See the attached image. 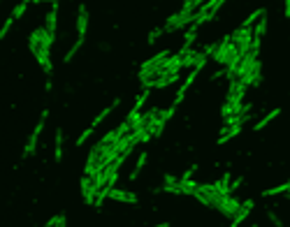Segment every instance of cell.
Here are the masks:
<instances>
[{
	"label": "cell",
	"instance_id": "25",
	"mask_svg": "<svg viewBox=\"0 0 290 227\" xmlns=\"http://www.w3.org/2000/svg\"><path fill=\"white\" fill-rule=\"evenodd\" d=\"M165 32V28H154V31L149 32V44H154V42H158V37Z\"/></svg>",
	"mask_w": 290,
	"mask_h": 227
},
{
	"label": "cell",
	"instance_id": "4",
	"mask_svg": "<svg viewBox=\"0 0 290 227\" xmlns=\"http://www.w3.org/2000/svg\"><path fill=\"white\" fill-rule=\"evenodd\" d=\"M239 209H241V202L230 195V197H225V199H223V204H221V209H218V211H221L223 216H228L230 220H232V218L239 213Z\"/></svg>",
	"mask_w": 290,
	"mask_h": 227
},
{
	"label": "cell",
	"instance_id": "14",
	"mask_svg": "<svg viewBox=\"0 0 290 227\" xmlns=\"http://www.w3.org/2000/svg\"><path fill=\"white\" fill-rule=\"evenodd\" d=\"M146 160H149V153H139V158H137V165H135V169L130 172V181H135L137 176H139V172L144 169V165H146Z\"/></svg>",
	"mask_w": 290,
	"mask_h": 227
},
{
	"label": "cell",
	"instance_id": "29",
	"mask_svg": "<svg viewBox=\"0 0 290 227\" xmlns=\"http://www.w3.org/2000/svg\"><path fill=\"white\" fill-rule=\"evenodd\" d=\"M241 183H244V178H237V181H232V183H230V190L235 193V190H237V188L241 186Z\"/></svg>",
	"mask_w": 290,
	"mask_h": 227
},
{
	"label": "cell",
	"instance_id": "30",
	"mask_svg": "<svg viewBox=\"0 0 290 227\" xmlns=\"http://www.w3.org/2000/svg\"><path fill=\"white\" fill-rule=\"evenodd\" d=\"M221 77H225V70H216V72L211 74V79H221Z\"/></svg>",
	"mask_w": 290,
	"mask_h": 227
},
{
	"label": "cell",
	"instance_id": "20",
	"mask_svg": "<svg viewBox=\"0 0 290 227\" xmlns=\"http://www.w3.org/2000/svg\"><path fill=\"white\" fill-rule=\"evenodd\" d=\"M82 47H84V40H82V37H79V40H77V42H74V44H72V49H70V51L65 53V63H70V61H72V58H74V53L79 51Z\"/></svg>",
	"mask_w": 290,
	"mask_h": 227
},
{
	"label": "cell",
	"instance_id": "1",
	"mask_svg": "<svg viewBox=\"0 0 290 227\" xmlns=\"http://www.w3.org/2000/svg\"><path fill=\"white\" fill-rule=\"evenodd\" d=\"M235 58H244V56H241V53H239V49L235 47V44H232L230 35H225L223 40L218 42V51H216V56H214V61L228 67V65L235 61Z\"/></svg>",
	"mask_w": 290,
	"mask_h": 227
},
{
	"label": "cell",
	"instance_id": "24",
	"mask_svg": "<svg viewBox=\"0 0 290 227\" xmlns=\"http://www.w3.org/2000/svg\"><path fill=\"white\" fill-rule=\"evenodd\" d=\"M91 134H93V125H91V128H86V130H84V132L77 137V146H82L84 142H86V139L91 137Z\"/></svg>",
	"mask_w": 290,
	"mask_h": 227
},
{
	"label": "cell",
	"instance_id": "36",
	"mask_svg": "<svg viewBox=\"0 0 290 227\" xmlns=\"http://www.w3.org/2000/svg\"><path fill=\"white\" fill-rule=\"evenodd\" d=\"M253 227H258V225H253Z\"/></svg>",
	"mask_w": 290,
	"mask_h": 227
},
{
	"label": "cell",
	"instance_id": "23",
	"mask_svg": "<svg viewBox=\"0 0 290 227\" xmlns=\"http://www.w3.org/2000/svg\"><path fill=\"white\" fill-rule=\"evenodd\" d=\"M26 10H28V2H21V5H17V7H14L12 16H14V19H19V16H23V14H26Z\"/></svg>",
	"mask_w": 290,
	"mask_h": 227
},
{
	"label": "cell",
	"instance_id": "2",
	"mask_svg": "<svg viewBox=\"0 0 290 227\" xmlns=\"http://www.w3.org/2000/svg\"><path fill=\"white\" fill-rule=\"evenodd\" d=\"M195 14H193V12H186V10H179L176 14H172V16L167 19L165 31L172 32V31H181V28H186V26H193V23H195Z\"/></svg>",
	"mask_w": 290,
	"mask_h": 227
},
{
	"label": "cell",
	"instance_id": "32",
	"mask_svg": "<svg viewBox=\"0 0 290 227\" xmlns=\"http://www.w3.org/2000/svg\"><path fill=\"white\" fill-rule=\"evenodd\" d=\"M65 225H68V218L61 213V220H58V225H56V227H65Z\"/></svg>",
	"mask_w": 290,
	"mask_h": 227
},
{
	"label": "cell",
	"instance_id": "35",
	"mask_svg": "<svg viewBox=\"0 0 290 227\" xmlns=\"http://www.w3.org/2000/svg\"><path fill=\"white\" fill-rule=\"evenodd\" d=\"M151 227H170L167 223H158V225H151Z\"/></svg>",
	"mask_w": 290,
	"mask_h": 227
},
{
	"label": "cell",
	"instance_id": "8",
	"mask_svg": "<svg viewBox=\"0 0 290 227\" xmlns=\"http://www.w3.org/2000/svg\"><path fill=\"white\" fill-rule=\"evenodd\" d=\"M35 58H37V63L42 65V70L47 74L53 72V65H51V49H40V51L35 53Z\"/></svg>",
	"mask_w": 290,
	"mask_h": 227
},
{
	"label": "cell",
	"instance_id": "16",
	"mask_svg": "<svg viewBox=\"0 0 290 227\" xmlns=\"http://www.w3.org/2000/svg\"><path fill=\"white\" fill-rule=\"evenodd\" d=\"M146 100H149V91H142V93L137 95V100H135V107L130 109V112H137V114H142V107L146 104Z\"/></svg>",
	"mask_w": 290,
	"mask_h": 227
},
{
	"label": "cell",
	"instance_id": "10",
	"mask_svg": "<svg viewBox=\"0 0 290 227\" xmlns=\"http://www.w3.org/2000/svg\"><path fill=\"white\" fill-rule=\"evenodd\" d=\"M56 14H58V5L53 2L51 10L47 12V21H44V28L49 31V35H51V37L56 35V26H58V23H56Z\"/></svg>",
	"mask_w": 290,
	"mask_h": 227
},
{
	"label": "cell",
	"instance_id": "26",
	"mask_svg": "<svg viewBox=\"0 0 290 227\" xmlns=\"http://www.w3.org/2000/svg\"><path fill=\"white\" fill-rule=\"evenodd\" d=\"M195 172H197V165H190L186 172L181 174V181H193V174H195Z\"/></svg>",
	"mask_w": 290,
	"mask_h": 227
},
{
	"label": "cell",
	"instance_id": "9",
	"mask_svg": "<svg viewBox=\"0 0 290 227\" xmlns=\"http://www.w3.org/2000/svg\"><path fill=\"white\" fill-rule=\"evenodd\" d=\"M112 199H114V202H125V204H137V195L135 193H128V190H112Z\"/></svg>",
	"mask_w": 290,
	"mask_h": 227
},
{
	"label": "cell",
	"instance_id": "28",
	"mask_svg": "<svg viewBox=\"0 0 290 227\" xmlns=\"http://www.w3.org/2000/svg\"><path fill=\"white\" fill-rule=\"evenodd\" d=\"M58 220H61V216L49 218V220H47V225H44V227H56V225H58Z\"/></svg>",
	"mask_w": 290,
	"mask_h": 227
},
{
	"label": "cell",
	"instance_id": "22",
	"mask_svg": "<svg viewBox=\"0 0 290 227\" xmlns=\"http://www.w3.org/2000/svg\"><path fill=\"white\" fill-rule=\"evenodd\" d=\"M112 109H114V107H107V109H102V112L98 114V116H95V118H93V128H98V125L102 123L104 118H107V116H109V114H112Z\"/></svg>",
	"mask_w": 290,
	"mask_h": 227
},
{
	"label": "cell",
	"instance_id": "27",
	"mask_svg": "<svg viewBox=\"0 0 290 227\" xmlns=\"http://www.w3.org/2000/svg\"><path fill=\"white\" fill-rule=\"evenodd\" d=\"M12 23H14V16H10V19L5 21V26H2V31H0V37H2V40H5V35H7V32H10Z\"/></svg>",
	"mask_w": 290,
	"mask_h": 227
},
{
	"label": "cell",
	"instance_id": "6",
	"mask_svg": "<svg viewBox=\"0 0 290 227\" xmlns=\"http://www.w3.org/2000/svg\"><path fill=\"white\" fill-rule=\"evenodd\" d=\"M251 209H253V199H246V202H241V209H239V213L232 220H230L228 227H239L244 220H246V216L251 213Z\"/></svg>",
	"mask_w": 290,
	"mask_h": 227
},
{
	"label": "cell",
	"instance_id": "37",
	"mask_svg": "<svg viewBox=\"0 0 290 227\" xmlns=\"http://www.w3.org/2000/svg\"><path fill=\"white\" fill-rule=\"evenodd\" d=\"M288 197H290V193H288Z\"/></svg>",
	"mask_w": 290,
	"mask_h": 227
},
{
	"label": "cell",
	"instance_id": "15",
	"mask_svg": "<svg viewBox=\"0 0 290 227\" xmlns=\"http://www.w3.org/2000/svg\"><path fill=\"white\" fill-rule=\"evenodd\" d=\"M276 116H279V109H272V112L267 114V116H262V118H260L258 123H256V130H262V128H265V125H270L272 121H274V118H276Z\"/></svg>",
	"mask_w": 290,
	"mask_h": 227
},
{
	"label": "cell",
	"instance_id": "33",
	"mask_svg": "<svg viewBox=\"0 0 290 227\" xmlns=\"http://www.w3.org/2000/svg\"><path fill=\"white\" fill-rule=\"evenodd\" d=\"M270 220H272V223H274V225H279V227H281V220H279V218H276V216H274V213H270Z\"/></svg>",
	"mask_w": 290,
	"mask_h": 227
},
{
	"label": "cell",
	"instance_id": "18",
	"mask_svg": "<svg viewBox=\"0 0 290 227\" xmlns=\"http://www.w3.org/2000/svg\"><path fill=\"white\" fill-rule=\"evenodd\" d=\"M267 31V14H265V16H262V19L258 21V23H256V26H253V32H256V37H262V32Z\"/></svg>",
	"mask_w": 290,
	"mask_h": 227
},
{
	"label": "cell",
	"instance_id": "19",
	"mask_svg": "<svg viewBox=\"0 0 290 227\" xmlns=\"http://www.w3.org/2000/svg\"><path fill=\"white\" fill-rule=\"evenodd\" d=\"M281 193H290V186H288V183H283V186H276V188H270V190H265L262 195H265V197H272V195H281Z\"/></svg>",
	"mask_w": 290,
	"mask_h": 227
},
{
	"label": "cell",
	"instance_id": "12",
	"mask_svg": "<svg viewBox=\"0 0 290 227\" xmlns=\"http://www.w3.org/2000/svg\"><path fill=\"white\" fill-rule=\"evenodd\" d=\"M265 14H267V10H256L253 14H249V16L244 19L241 28H253V26H256V23H258V21L262 19V16H265Z\"/></svg>",
	"mask_w": 290,
	"mask_h": 227
},
{
	"label": "cell",
	"instance_id": "34",
	"mask_svg": "<svg viewBox=\"0 0 290 227\" xmlns=\"http://www.w3.org/2000/svg\"><path fill=\"white\" fill-rule=\"evenodd\" d=\"M286 16H288V19H290V0H288V2H286Z\"/></svg>",
	"mask_w": 290,
	"mask_h": 227
},
{
	"label": "cell",
	"instance_id": "21",
	"mask_svg": "<svg viewBox=\"0 0 290 227\" xmlns=\"http://www.w3.org/2000/svg\"><path fill=\"white\" fill-rule=\"evenodd\" d=\"M100 142H102V144H116V142H121V137H119V132H116V130H112V132L104 134Z\"/></svg>",
	"mask_w": 290,
	"mask_h": 227
},
{
	"label": "cell",
	"instance_id": "7",
	"mask_svg": "<svg viewBox=\"0 0 290 227\" xmlns=\"http://www.w3.org/2000/svg\"><path fill=\"white\" fill-rule=\"evenodd\" d=\"M86 31H88V10L79 5V14H77V32H79V37H86Z\"/></svg>",
	"mask_w": 290,
	"mask_h": 227
},
{
	"label": "cell",
	"instance_id": "11",
	"mask_svg": "<svg viewBox=\"0 0 290 227\" xmlns=\"http://www.w3.org/2000/svg\"><path fill=\"white\" fill-rule=\"evenodd\" d=\"M28 49L33 51V56L40 51V49H44V47H42V26L31 32V37H28Z\"/></svg>",
	"mask_w": 290,
	"mask_h": 227
},
{
	"label": "cell",
	"instance_id": "17",
	"mask_svg": "<svg viewBox=\"0 0 290 227\" xmlns=\"http://www.w3.org/2000/svg\"><path fill=\"white\" fill-rule=\"evenodd\" d=\"M53 158H56V162H61V158H63V132L61 130L56 132V153H53Z\"/></svg>",
	"mask_w": 290,
	"mask_h": 227
},
{
	"label": "cell",
	"instance_id": "3",
	"mask_svg": "<svg viewBox=\"0 0 290 227\" xmlns=\"http://www.w3.org/2000/svg\"><path fill=\"white\" fill-rule=\"evenodd\" d=\"M47 116H49V109H42L40 121H37V125H35V130H33V134L28 137V144H26V148H23V158H31V155L35 153V148H37V137H40V132L44 130V123H47Z\"/></svg>",
	"mask_w": 290,
	"mask_h": 227
},
{
	"label": "cell",
	"instance_id": "13",
	"mask_svg": "<svg viewBox=\"0 0 290 227\" xmlns=\"http://www.w3.org/2000/svg\"><path fill=\"white\" fill-rule=\"evenodd\" d=\"M174 81H179V72L174 74H163L158 81H155V88H167V86H172Z\"/></svg>",
	"mask_w": 290,
	"mask_h": 227
},
{
	"label": "cell",
	"instance_id": "31",
	"mask_svg": "<svg viewBox=\"0 0 290 227\" xmlns=\"http://www.w3.org/2000/svg\"><path fill=\"white\" fill-rule=\"evenodd\" d=\"M221 183H223V186H230V174H223V176H221Z\"/></svg>",
	"mask_w": 290,
	"mask_h": 227
},
{
	"label": "cell",
	"instance_id": "5",
	"mask_svg": "<svg viewBox=\"0 0 290 227\" xmlns=\"http://www.w3.org/2000/svg\"><path fill=\"white\" fill-rule=\"evenodd\" d=\"M82 197H84L86 204H93L95 207V197H98V193H95L93 178H91V176H84L82 178Z\"/></svg>",
	"mask_w": 290,
	"mask_h": 227
}]
</instances>
